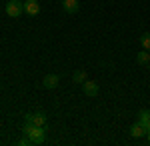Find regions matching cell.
Wrapping results in <instances>:
<instances>
[{
  "label": "cell",
  "mask_w": 150,
  "mask_h": 146,
  "mask_svg": "<svg viewBox=\"0 0 150 146\" xmlns=\"http://www.w3.org/2000/svg\"><path fill=\"white\" fill-rule=\"evenodd\" d=\"M136 62H138V64H142V66H144V64H148V62H150V52H148V50L138 52V54H136Z\"/></svg>",
  "instance_id": "8fae6325"
},
{
  "label": "cell",
  "mask_w": 150,
  "mask_h": 146,
  "mask_svg": "<svg viewBox=\"0 0 150 146\" xmlns=\"http://www.w3.org/2000/svg\"><path fill=\"white\" fill-rule=\"evenodd\" d=\"M22 12H24V2L22 0H10V2L6 4V16H10V18H18Z\"/></svg>",
  "instance_id": "7a4b0ae2"
},
{
  "label": "cell",
  "mask_w": 150,
  "mask_h": 146,
  "mask_svg": "<svg viewBox=\"0 0 150 146\" xmlns=\"http://www.w3.org/2000/svg\"><path fill=\"white\" fill-rule=\"evenodd\" d=\"M24 12H26L28 16H36V14L40 12L38 0H24Z\"/></svg>",
  "instance_id": "3957f363"
},
{
  "label": "cell",
  "mask_w": 150,
  "mask_h": 146,
  "mask_svg": "<svg viewBox=\"0 0 150 146\" xmlns=\"http://www.w3.org/2000/svg\"><path fill=\"white\" fill-rule=\"evenodd\" d=\"M62 2H64V12L66 14H76V12L80 10L78 0H62Z\"/></svg>",
  "instance_id": "52a82bcc"
},
{
  "label": "cell",
  "mask_w": 150,
  "mask_h": 146,
  "mask_svg": "<svg viewBox=\"0 0 150 146\" xmlns=\"http://www.w3.org/2000/svg\"><path fill=\"white\" fill-rule=\"evenodd\" d=\"M32 122L36 126H46V114L44 112H34L32 114Z\"/></svg>",
  "instance_id": "9c48e42d"
},
{
  "label": "cell",
  "mask_w": 150,
  "mask_h": 146,
  "mask_svg": "<svg viewBox=\"0 0 150 146\" xmlns=\"http://www.w3.org/2000/svg\"><path fill=\"white\" fill-rule=\"evenodd\" d=\"M58 82H60V76L58 74H46L44 78H42V84H44V88H56Z\"/></svg>",
  "instance_id": "5b68a950"
},
{
  "label": "cell",
  "mask_w": 150,
  "mask_h": 146,
  "mask_svg": "<svg viewBox=\"0 0 150 146\" xmlns=\"http://www.w3.org/2000/svg\"><path fill=\"white\" fill-rule=\"evenodd\" d=\"M72 80H74L76 84H82L84 80H88V74H86V70H76V72L72 74Z\"/></svg>",
  "instance_id": "30bf717a"
},
{
  "label": "cell",
  "mask_w": 150,
  "mask_h": 146,
  "mask_svg": "<svg viewBox=\"0 0 150 146\" xmlns=\"http://www.w3.org/2000/svg\"><path fill=\"white\" fill-rule=\"evenodd\" d=\"M140 44L144 46V50H150V34H148V32L140 36Z\"/></svg>",
  "instance_id": "4fadbf2b"
},
{
  "label": "cell",
  "mask_w": 150,
  "mask_h": 146,
  "mask_svg": "<svg viewBox=\"0 0 150 146\" xmlns=\"http://www.w3.org/2000/svg\"><path fill=\"white\" fill-rule=\"evenodd\" d=\"M138 122L146 128V134L150 132V110H140L138 114Z\"/></svg>",
  "instance_id": "ba28073f"
},
{
  "label": "cell",
  "mask_w": 150,
  "mask_h": 146,
  "mask_svg": "<svg viewBox=\"0 0 150 146\" xmlns=\"http://www.w3.org/2000/svg\"><path fill=\"white\" fill-rule=\"evenodd\" d=\"M148 68H150V62H148Z\"/></svg>",
  "instance_id": "9a60e30c"
},
{
  "label": "cell",
  "mask_w": 150,
  "mask_h": 146,
  "mask_svg": "<svg viewBox=\"0 0 150 146\" xmlns=\"http://www.w3.org/2000/svg\"><path fill=\"white\" fill-rule=\"evenodd\" d=\"M146 138H148V140H150V132H148V134H146Z\"/></svg>",
  "instance_id": "5bb4252c"
},
{
  "label": "cell",
  "mask_w": 150,
  "mask_h": 146,
  "mask_svg": "<svg viewBox=\"0 0 150 146\" xmlns=\"http://www.w3.org/2000/svg\"><path fill=\"white\" fill-rule=\"evenodd\" d=\"M130 136H132V138H142V136H146V128L140 122H134L130 126Z\"/></svg>",
  "instance_id": "8992f818"
},
{
  "label": "cell",
  "mask_w": 150,
  "mask_h": 146,
  "mask_svg": "<svg viewBox=\"0 0 150 146\" xmlns=\"http://www.w3.org/2000/svg\"><path fill=\"white\" fill-rule=\"evenodd\" d=\"M46 132H48L46 126H34L32 132L28 134V138H30L32 144H44V140H46Z\"/></svg>",
  "instance_id": "6da1fadb"
},
{
  "label": "cell",
  "mask_w": 150,
  "mask_h": 146,
  "mask_svg": "<svg viewBox=\"0 0 150 146\" xmlns=\"http://www.w3.org/2000/svg\"><path fill=\"white\" fill-rule=\"evenodd\" d=\"M34 126H36V124L32 122V120H24V122H22V134L28 136L30 132H32V128H34Z\"/></svg>",
  "instance_id": "7c38bea8"
},
{
  "label": "cell",
  "mask_w": 150,
  "mask_h": 146,
  "mask_svg": "<svg viewBox=\"0 0 150 146\" xmlns=\"http://www.w3.org/2000/svg\"><path fill=\"white\" fill-rule=\"evenodd\" d=\"M82 92H84L86 96H96V94H98V84H96L94 80H84V82H82Z\"/></svg>",
  "instance_id": "277c9868"
}]
</instances>
